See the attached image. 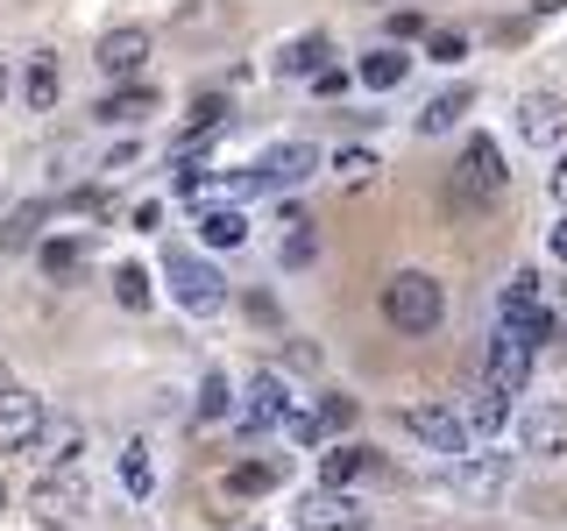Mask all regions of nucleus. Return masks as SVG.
Masks as SVG:
<instances>
[{
    "instance_id": "obj_1",
    "label": "nucleus",
    "mask_w": 567,
    "mask_h": 531,
    "mask_svg": "<svg viewBox=\"0 0 567 531\" xmlns=\"http://www.w3.org/2000/svg\"><path fill=\"white\" fill-rule=\"evenodd\" d=\"M383 319L398 333H412V341H419V333H433L440 319H447V291H440V277L433 270H398V277L383 283Z\"/></svg>"
},
{
    "instance_id": "obj_2",
    "label": "nucleus",
    "mask_w": 567,
    "mask_h": 531,
    "mask_svg": "<svg viewBox=\"0 0 567 531\" xmlns=\"http://www.w3.org/2000/svg\"><path fill=\"white\" fill-rule=\"evenodd\" d=\"M85 510H93V489H85L79 468H43V475H35V489H29L35 531H71Z\"/></svg>"
},
{
    "instance_id": "obj_3",
    "label": "nucleus",
    "mask_w": 567,
    "mask_h": 531,
    "mask_svg": "<svg viewBox=\"0 0 567 531\" xmlns=\"http://www.w3.org/2000/svg\"><path fill=\"white\" fill-rule=\"evenodd\" d=\"M511 191V170H504V149L489 135H468L461 142V170H454V199L468 206H496Z\"/></svg>"
},
{
    "instance_id": "obj_4",
    "label": "nucleus",
    "mask_w": 567,
    "mask_h": 531,
    "mask_svg": "<svg viewBox=\"0 0 567 531\" xmlns=\"http://www.w3.org/2000/svg\"><path fill=\"white\" fill-rule=\"evenodd\" d=\"M164 283H171V298L185 312H220L227 305V283H220V270H213V262H199L192 256V248H164Z\"/></svg>"
},
{
    "instance_id": "obj_5",
    "label": "nucleus",
    "mask_w": 567,
    "mask_h": 531,
    "mask_svg": "<svg viewBox=\"0 0 567 531\" xmlns=\"http://www.w3.org/2000/svg\"><path fill=\"white\" fill-rule=\"evenodd\" d=\"M404 433H412V439H425V447H433V454H468L475 447V439H468V425H461V412H454V404L447 397H419V404H404Z\"/></svg>"
},
{
    "instance_id": "obj_6",
    "label": "nucleus",
    "mask_w": 567,
    "mask_h": 531,
    "mask_svg": "<svg viewBox=\"0 0 567 531\" xmlns=\"http://www.w3.org/2000/svg\"><path fill=\"white\" fill-rule=\"evenodd\" d=\"M440 489H454V496H475V503H483V496H504L511 489V454H461V460H447V468H440Z\"/></svg>"
},
{
    "instance_id": "obj_7",
    "label": "nucleus",
    "mask_w": 567,
    "mask_h": 531,
    "mask_svg": "<svg viewBox=\"0 0 567 531\" xmlns=\"http://www.w3.org/2000/svg\"><path fill=\"white\" fill-rule=\"evenodd\" d=\"M312 170H319V149H312V142H277V149L256 156L248 185H256V191H291V185H306Z\"/></svg>"
},
{
    "instance_id": "obj_8",
    "label": "nucleus",
    "mask_w": 567,
    "mask_h": 531,
    "mask_svg": "<svg viewBox=\"0 0 567 531\" xmlns=\"http://www.w3.org/2000/svg\"><path fill=\"white\" fill-rule=\"evenodd\" d=\"M43 418H50V404L35 397V389L0 383V454H29V439H35Z\"/></svg>"
},
{
    "instance_id": "obj_9",
    "label": "nucleus",
    "mask_w": 567,
    "mask_h": 531,
    "mask_svg": "<svg viewBox=\"0 0 567 531\" xmlns=\"http://www.w3.org/2000/svg\"><path fill=\"white\" fill-rule=\"evenodd\" d=\"M298 404H291V383L277 376V368H256L248 376V404H241V433H270V425H284Z\"/></svg>"
},
{
    "instance_id": "obj_10",
    "label": "nucleus",
    "mask_w": 567,
    "mask_h": 531,
    "mask_svg": "<svg viewBox=\"0 0 567 531\" xmlns=\"http://www.w3.org/2000/svg\"><path fill=\"white\" fill-rule=\"evenodd\" d=\"M518 142L525 149H560L567 142V100L560 93H525L518 100Z\"/></svg>"
},
{
    "instance_id": "obj_11",
    "label": "nucleus",
    "mask_w": 567,
    "mask_h": 531,
    "mask_svg": "<svg viewBox=\"0 0 567 531\" xmlns=\"http://www.w3.org/2000/svg\"><path fill=\"white\" fill-rule=\"evenodd\" d=\"M525 383H532V347L504 326L496 347H489V362H483V389H496V397H525Z\"/></svg>"
},
{
    "instance_id": "obj_12",
    "label": "nucleus",
    "mask_w": 567,
    "mask_h": 531,
    "mask_svg": "<svg viewBox=\"0 0 567 531\" xmlns=\"http://www.w3.org/2000/svg\"><path fill=\"white\" fill-rule=\"evenodd\" d=\"M93 64L106 71V79H135V71L150 64V29H135V22L106 29L100 43H93Z\"/></svg>"
},
{
    "instance_id": "obj_13",
    "label": "nucleus",
    "mask_w": 567,
    "mask_h": 531,
    "mask_svg": "<svg viewBox=\"0 0 567 531\" xmlns=\"http://www.w3.org/2000/svg\"><path fill=\"white\" fill-rule=\"evenodd\" d=\"M518 447L532 460H560L567 454V404H532L518 418Z\"/></svg>"
},
{
    "instance_id": "obj_14",
    "label": "nucleus",
    "mask_w": 567,
    "mask_h": 531,
    "mask_svg": "<svg viewBox=\"0 0 567 531\" xmlns=\"http://www.w3.org/2000/svg\"><path fill=\"white\" fill-rule=\"evenodd\" d=\"M298 531H362V510L348 489H312L298 503Z\"/></svg>"
},
{
    "instance_id": "obj_15",
    "label": "nucleus",
    "mask_w": 567,
    "mask_h": 531,
    "mask_svg": "<svg viewBox=\"0 0 567 531\" xmlns=\"http://www.w3.org/2000/svg\"><path fill=\"white\" fill-rule=\"evenodd\" d=\"M29 454L43 460V468H71V460L85 454V425L79 418H43V425H35V439H29Z\"/></svg>"
},
{
    "instance_id": "obj_16",
    "label": "nucleus",
    "mask_w": 567,
    "mask_h": 531,
    "mask_svg": "<svg viewBox=\"0 0 567 531\" xmlns=\"http://www.w3.org/2000/svg\"><path fill=\"white\" fill-rule=\"evenodd\" d=\"M327 58H333L327 29H306V35H291V43L277 50V64H270V71H277V79H312V71L327 64Z\"/></svg>"
},
{
    "instance_id": "obj_17",
    "label": "nucleus",
    "mask_w": 567,
    "mask_h": 531,
    "mask_svg": "<svg viewBox=\"0 0 567 531\" xmlns=\"http://www.w3.org/2000/svg\"><path fill=\"white\" fill-rule=\"evenodd\" d=\"M150 114H156V85H135V79L93 106V121H106V128H135V121H150Z\"/></svg>"
},
{
    "instance_id": "obj_18",
    "label": "nucleus",
    "mask_w": 567,
    "mask_h": 531,
    "mask_svg": "<svg viewBox=\"0 0 567 531\" xmlns=\"http://www.w3.org/2000/svg\"><path fill=\"white\" fill-rule=\"evenodd\" d=\"M496 312H504V326H525V319H539L546 312V291H539V270H518L496 291Z\"/></svg>"
},
{
    "instance_id": "obj_19",
    "label": "nucleus",
    "mask_w": 567,
    "mask_h": 531,
    "mask_svg": "<svg viewBox=\"0 0 567 531\" xmlns=\"http://www.w3.org/2000/svg\"><path fill=\"white\" fill-rule=\"evenodd\" d=\"M461 425H468V439H504V433H511V397H496V389H475L468 412H461Z\"/></svg>"
},
{
    "instance_id": "obj_20",
    "label": "nucleus",
    "mask_w": 567,
    "mask_h": 531,
    "mask_svg": "<svg viewBox=\"0 0 567 531\" xmlns=\"http://www.w3.org/2000/svg\"><path fill=\"white\" fill-rule=\"evenodd\" d=\"M284 227H291V235L277 241V262H284V270H312V262H319V227H312L298 206L284 212Z\"/></svg>"
},
{
    "instance_id": "obj_21",
    "label": "nucleus",
    "mask_w": 567,
    "mask_h": 531,
    "mask_svg": "<svg viewBox=\"0 0 567 531\" xmlns=\"http://www.w3.org/2000/svg\"><path fill=\"white\" fill-rule=\"evenodd\" d=\"M369 468H377L369 447H327V454H319V489H354Z\"/></svg>"
},
{
    "instance_id": "obj_22",
    "label": "nucleus",
    "mask_w": 567,
    "mask_h": 531,
    "mask_svg": "<svg viewBox=\"0 0 567 531\" xmlns=\"http://www.w3.org/2000/svg\"><path fill=\"white\" fill-rule=\"evenodd\" d=\"M377 170H383V156L369 149V142H348V149H333V185H341V191L377 185Z\"/></svg>"
},
{
    "instance_id": "obj_23",
    "label": "nucleus",
    "mask_w": 567,
    "mask_h": 531,
    "mask_svg": "<svg viewBox=\"0 0 567 531\" xmlns=\"http://www.w3.org/2000/svg\"><path fill=\"white\" fill-rule=\"evenodd\" d=\"M404 79H412V58H404L398 43H383V50H369V58H362V85H369V93H398Z\"/></svg>"
},
{
    "instance_id": "obj_24",
    "label": "nucleus",
    "mask_w": 567,
    "mask_h": 531,
    "mask_svg": "<svg viewBox=\"0 0 567 531\" xmlns=\"http://www.w3.org/2000/svg\"><path fill=\"white\" fill-rule=\"evenodd\" d=\"M468 106H475V93H468V85H447V93H433V100L419 106V135H447L454 121L468 114Z\"/></svg>"
},
{
    "instance_id": "obj_25",
    "label": "nucleus",
    "mask_w": 567,
    "mask_h": 531,
    "mask_svg": "<svg viewBox=\"0 0 567 531\" xmlns=\"http://www.w3.org/2000/svg\"><path fill=\"white\" fill-rule=\"evenodd\" d=\"M58 93H64V79H58V58H35L29 64V79H22V100H29V114H50V106H58Z\"/></svg>"
},
{
    "instance_id": "obj_26",
    "label": "nucleus",
    "mask_w": 567,
    "mask_h": 531,
    "mask_svg": "<svg viewBox=\"0 0 567 531\" xmlns=\"http://www.w3.org/2000/svg\"><path fill=\"white\" fill-rule=\"evenodd\" d=\"M199 241H206V248H241V241H248V220H241L235 206H206V212H199Z\"/></svg>"
},
{
    "instance_id": "obj_27",
    "label": "nucleus",
    "mask_w": 567,
    "mask_h": 531,
    "mask_svg": "<svg viewBox=\"0 0 567 531\" xmlns=\"http://www.w3.org/2000/svg\"><path fill=\"white\" fill-rule=\"evenodd\" d=\"M284 482V460H241V468H227V496H270Z\"/></svg>"
},
{
    "instance_id": "obj_28",
    "label": "nucleus",
    "mask_w": 567,
    "mask_h": 531,
    "mask_svg": "<svg viewBox=\"0 0 567 531\" xmlns=\"http://www.w3.org/2000/svg\"><path fill=\"white\" fill-rule=\"evenodd\" d=\"M35 262H43V277H79L85 270V241H71V235H58V241H43V248H35Z\"/></svg>"
},
{
    "instance_id": "obj_29",
    "label": "nucleus",
    "mask_w": 567,
    "mask_h": 531,
    "mask_svg": "<svg viewBox=\"0 0 567 531\" xmlns=\"http://www.w3.org/2000/svg\"><path fill=\"white\" fill-rule=\"evenodd\" d=\"M121 489H128L135 503L156 489V468H150V447H142V439H128V447H121Z\"/></svg>"
},
{
    "instance_id": "obj_30",
    "label": "nucleus",
    "mask_w": 567,
    "mask_h": 531,
    "mask_svg": "<svg viewBox=\"0 0 567 531\" xmlns=\"http://www.w3.org/2000/svg\"><path fill=\"white\" fill-rule=\"evenodd\" d=\"M114 298H121L128 312H150V298H156L150 270H142V262H121V270H114Z\"/></svg>"
},
{
    "instance_id": "obj_31",
    "label": "nucleus",
    "mask_w": 567,
    "mask_h": 531,
    "mask_svg": "<svg viewBox=\"0 0 567 531\" xmlns=\"http://www.w3.org/2000/svg\"><path fill=\"white\" fill-rule=\"evenodd\" d=\"M50 220V206H14V220L0 227V248H29L35 241V227Z\"/></svg>"
},
{
    "instance_id": "obj_32",
    "label": "nucleus",
    "mask_w": 567,
    "mask_h": 531,
    "mask_svg": "<svg viewBox=\"0 0 567 531\" xmlns=\"http://www.w3.org/2000/svg\"><path fill=\"white\" fill-rule=\"evenodd\" d=\"M354 418H362V404H354V397H327V404H319V412H312V425H319V439H327V433H348Z\"/></svg>"
},
{
    "instance_id": "obj_33",
    "label": "nucleus",
    "mask_w": 567,
    "mask_h": 531,
    "mask_svg": "<svg viewBox=\"0 0 567 531\" xmlns=\"http://www.w3.org/2000/svg\"><path fill=\"white\" fill-rule=\"evenodd\" d=\"M227 412H235V389H227L220 368H213V376L199 383V418H227Z\"/></svg>"
},
{
    "instance_id": "obj_34",
    "label": "nucleus",
    "mask_w": 567,
    "mask_h": 531,
    "mask_svg": "<svg viewBox=\"0 0 567 531\" xmlns=\"http://www.w3.org/2000/svg\"><path fill=\"white\" fill-rule=\"evenodd\" d=\"M425 58H433V64H461V58H468V35H461V29H433V35H425Z\"/></svg>"
},
{
    "instance_id": "obj_35",
    "label": "nucleus",
    "mask_w": 567,
    "mask_h": 531,
    "mask_svg": "<svg viewBox=\"0 0 567 531\" xmlns=\"http://www.w3.org/2000/svg\"><path fill=\"white\" fill-rule=\"evenodd\" d=\"M412 35H425V14L419 8H398V14H390V43H412Z\"/></svg>"
},
{
    "instance_id": "obj_36",
    "label": "nucleus",
    "mask_w": 567,
    "mask_h": 531,
    "mask_svg": "<svg viewBox=\"0 0 567 531\" xmlns=\"http://www.w3.org/2000/svg\"><path fill=\"white\" fill-rule=\"evenodd\" d=\"M312 93H319V100L348 93V71H341V64H319V71H312Z\"/></svg>"
},
{
    "instance_id": "obj_37",
    "label": "nucleus",
    "mask_w": 567,
    "mask_h": 531,
    "mask_svg": "<svg viewBox=\"0 0 567 531\" xmlns=\"http://www.w3.org/2000/svg\"><path fill=\"white\" fill-rule=\"evenodd\" d=\"M546 248H554V256L567 262V212H560V220H554V235H546Z\"/></svg>"
},
{
    "instance_id": "obj_38",
    "label": "nucleus",
    "mask_w": 567,
    "mask_h": 531,
    "mask_svg": "<svg viewBox=\"0 0 567 531\" xmlns=\"http://www.w3.org/2000/svg\"><path fill=\"white\" fill-rule=\"evenodd\" d=\"M554 199H560V212H567V149H560V164H554Z\"/></svg>"
},
{
    "instance_id": "obj_39",
    "label": "nucleus",
    "mask_w": 567,
    "mask_h": 531,
    "mask_svg": "<svg viewBox=\"0 0 567 531\" xmlns=\"http://www.w3.org/2000/svg\"><path fill=\"white\" fill-rule=\"evenodd\" d=\"M525 8H532V14H560L567 0H525Z\"/></svg>"
},
{
    "instance_id": "obj_40",
    "label": "nucleus",
    "mask_w": 567,
    "mask_h": 531,
    "mask_svg": "<svg viewBox=\"0 0 567 531\" xmlns=\"http://www.w3.org/2000/svg\"><path fill=\"white\" fill-rule=\"evenodd\" d=\"M0 518H8V475H0Z\"/></svg>"
},
{
    "instance_id": "obj_41",
    "label": "nucleus",
    "mask_w": 567,
    "mask_h": 531,
    "mask_svg": "<svg viewBox=\"0 0 567 531\" xmlns=\"http://www.w3.org/2000/svg\"><path fill=\"white\" fill-rule=\"evenodd\" d=\"M0 100H8V58H0Z\"/></svg>"
},
{
    "instance_id": "obj_42",
    "label": "nucleus",
    "mask_w": 567,
    "mask_h": 531,
    "mask_svg": "<svg viewBox=\"0 0 567 531\" xmlns=\"http://www.w3.org/2000/svg\"><path fill=\"white\" fill-rule=\"evenodd\" d=\"M362 8H390V0H362Z\"/></svg>"
},
{
    "instance_id": "obj_43",
    "label": "nucleus",
    "mask_w": 567,
    "mask_h": 531,
    "mask_svg": "<svg viewBox=\"0 0 567 531\" xmlns=\"http://www.w3.org/2000/svg\"><path fill=\"white\" fill-rule=\"evenodd\" d=\"M0 383H8V368H0Z\"/></svg>"
},
{
    "instance_id": "obj_44",
    "label": "nucleus",
    "mask_w": 567,
    "mask_h": 531,
    "mask_svg": "<svg viewBox=\"0 0 567 531\" xmlns=\"http://www.w3.org/2000/svg\"><path fill=\"white\" fill-rule=\"evenodd\" d=\"M256 531H262V524H256Z\"/></svg>"
}]
</instances>
